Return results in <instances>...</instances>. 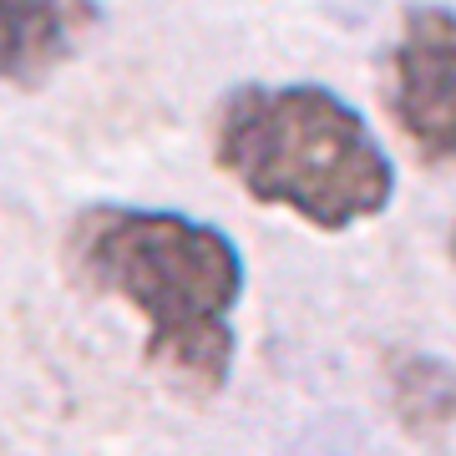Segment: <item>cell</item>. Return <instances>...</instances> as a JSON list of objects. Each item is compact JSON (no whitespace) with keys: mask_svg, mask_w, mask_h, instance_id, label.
<instances>
[{"mask_svg":"<svg viewBox=\"0 0 456 456\" xmlns=\"http://www.w3.org/2000/svg\"><path fill=\"white\" fill-rule=\"evenodd\" d=\"M66 264L86 289L142 314L147 360L173 386L193 395L228 386L248 264L218 224L173 208L92 203L66 228Z\"/></svg>","mask_w":456,"mask_h":456,"instance_id":"1","label":"cell"},{"mask_svg":"<svg viewBox=\"0 0 456 456\" xmlns=\"http://www.w3.org/2000/svg\"><path fill=\"white\" fill-rule=\"evenodd\" d=\"M213 163L254 203L345 233L395 198V163L355 102L320 82H248L218 102Z\"/></svg>","mask_w":456,"mask_h":456,"instance_id":"2","label":"cell"},{"mask_svg":"<svg viewBox=\"0 0 456 456\" xmlns=\"http://www.w3.org/2000/svg\"><path fill=\"white\" fill-rule=\"evenodd\" d=\"M391 122L426 163L456 158V11L411 5L391 46Z\"/></svg>","mask_w":456,"mask_h":456,"instance_id":"3","label":"cell"},{"mask_svg":"<svg viewBox=\"0 0 456 456\" xmlns=\"http://www.w3.org/2000/svg\"><path fill=\"white\" fill-rule=\"evenodd\" d=\"M102 26V0H0V82L36 86Z\"/></svg>","mask_w":456,"mask_h":456,"instance_id":"4","label":"cell"},{"mask_svg":"<svg viewBox=\"0 0 456 456\" xmlns=\"http://www.w3.org/2000/svg\"><path fill=\"white\" fill-rule=\"evenodd\" d=\"M391 406L416 436H456V370L436 355L401 350L391 360Z\"/></svg>","mask_w":456,"mask_h":456,"instance_id":"5","label":"cell"},{"mask_svg":"<svg viewBox=\"0 0 456 456\" xmlns=\"http://www.w3.org/2000/svg\"><path fill=\"white\" fill-rule=\"evenodd\" d=\"M446 244H452V259H456V224H452V239H446Z\"/></svg>","mask_w":456,"mask_h":456,"instance_id":"6","label":"cell"}]
</instances>
